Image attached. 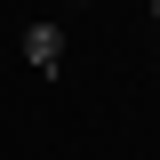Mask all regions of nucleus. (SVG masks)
Wrapping results in <instances>:
<instances>
[{
    "label": "nucleus",
    "mask_w": 160,
    "mask_h": 160,
    "mask_svg": "<svg viewBox=\"0 0 160 160\" xmlns=\"http://www.w3.org/2000/svg\"><path fill=\"white\" fill-rule=\"evenodd\" d=\"M24 64H32V72H56V64H64V24L40 16L32 32H24Z\"/></svg>",
    "instance_id": "1"
},
{
    "label": "nucleus",
    "mask_w": 160,
    "mask_h": 160,
    "mask_svg": "<svg viewBox=\"0 0 160 160\" xmlns=\"http://www.w3.org/2000/svg\"><path fill=\"white\" fill-rule=\"evenodd\" d=\"M152 24H160V0H152Z\"/></svg>",
    "instance_id": "2"
},
{
    "label": "nucleus",
    "mask_w": 160,
    "mask_h": 160,
    "mask_svg": "<svg viewBox=\"0 0 160 160\" xmlns=\"http://www.w3.org/2000/svg\"><path fill=\"white\" fill-rule=\"evenodd\" d=\"M72 8H80V0H72Z\"/></svg>",
    "instance_id": "3"
}]
</instances>
